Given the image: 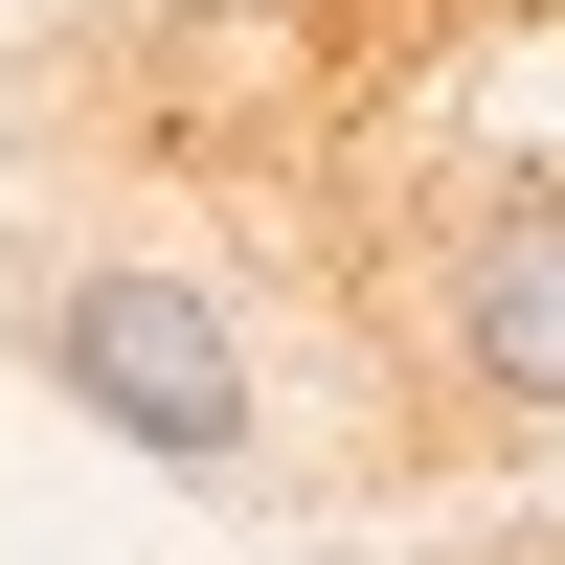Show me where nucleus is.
I'll use <instances>...</instances> for the list:
<instances>
[{
    "label": "nucleus",
    "instance_id": "f257e3e1",
    "mask_svg": "<svg viewBox=\"0 0 565 565\" xmlns=\"http://www.w3.org/2000/svg\"><path fill=\"white\" fill-rule=\"evenodd\" d=\"M45 385L90 430H136L159 476H249V362H226V317L181 271H68L45 295Z\"/></svg>",
    "mask_w": 565,
    "mask_h": 565
},
{
    "label": "nucleus",
    "instance_id": "f03ea898",
    "mask_svg": "<svg viewBox=\"0 0 565 565\" xmlns=\"http://www.w3.org/2000/svg\"><path fill=\"white\" fill-rule=\"evenodd\" d=\"M452 362L498 407H565V181H498L476 249H452Z\"/></svg>",
    "mask_w": 565,
    "mask_h": 565
}]
</instances>
